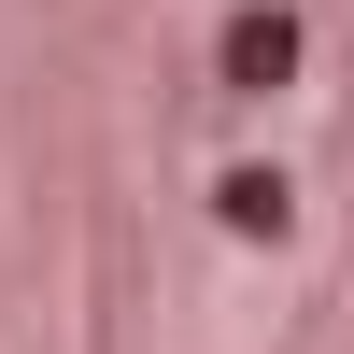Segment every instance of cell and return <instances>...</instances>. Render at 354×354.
<instances>
[{"mask_svg":"<svg viewBox=\"0 0 354 354\" xmlns=\"http://www.w3.org/2000/svg\"><path fill=\"white\" fill-rule=\"evenodd\" d=\"M298 57H312V28L283 15V0L213 15V85H227V100H283V85H298Z\"/></svg>","mask_w":354,"mask_h":354,"instance_id":"6da1fadb","label":"cell"},{"mask_svg":"<svg viewBox=\"0 0 354 354\" xmlns=\"http://www.w3.org/2000/svg\"><path fill=\"white\" fill-rule=\"evenodd\" d=\"M213 227H227V241H283V227H298V185H283V170H213Z\"/></svg>","mask_w":354,"mask_h":354,"instance_id":"7a4b0ae2","label":"cell"}]
</instances>
